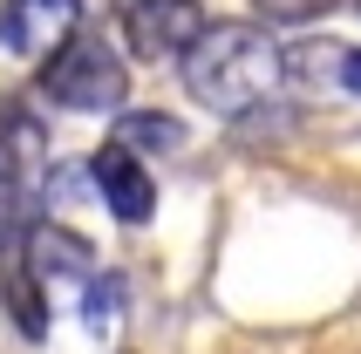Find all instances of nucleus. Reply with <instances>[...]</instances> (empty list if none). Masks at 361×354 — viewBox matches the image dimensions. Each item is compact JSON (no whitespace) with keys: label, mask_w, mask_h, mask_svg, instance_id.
I'll return each instance as SVG.
<instances>
[{"label":"nucleus","mask_w":361,"mask_h":354,"mask_svg":"<svg viewBox=\"0 0 361 354\" xmlns=\"http://www.w3.org/2000/svg\"><path fill=\"white\" fill-rule=\"evenodd\" d=\"M280 41L266 35L259 20H204V35L184 48V89L212 109V116H232V123H245V116H259L266 102L280 96V82H286V68H280Z\"/></svg>","instance_id":"f257e3e1"},{"label":"nucleus","mask_w":361,"mask_h":354,"mask_svg":"<svg viewBox=\"0 0 361 354\" xmlns=\"http://www.w3.org/2000/svg\"><path fill=\"white\" fill-rule=\"evenodd\" d=\"M35 82L55 109H75V116H123V96H130V68H123L116 41L89 35V28H75L61 48H48Z\"/></svg>","instance_id":"f03ea898"},{"label":"nucleus","mask_w":361,"mask_h":354,"mask_svg":"<svg viewBox=\"0 0 361 354\" xmlns=\"http://www.w3.org/2000/svg\"><path fill=\"white\" fill-rule=\"evenodd\" d=\"M204 35L198 0H130L123 7V41L137 61H184V48Z\"/></svg>","instance_id":"7ed1b4c3"},{"label":"nucleus","mask_w":361,"mask_h":354,"mask_svg":"<svg viewBox=\"0 0 361 354\" xmlns=\"http://www.w3.org/2000/svg\"><path fill=\"white\" fill-rule=\"evenodd\" d=\"M20 273L35 279L41 293H55V286H89L96 279V252H89V238L68 232V225H48V218H35L27 232H20Z\"/></svg>","instance_id":"20e7f679"},{"label":"nucleus","mask_w":361,"mask_h":354,"mask_svg":"<svg viewBox=\"0 0 361 354\" xmlns=\"http://www.w3.org/2000/svg\"><path fill=\"white\" fill-rule=\"evenodd\" d=\"M82 0H0V48L7 55H48L75 35Z\"/></svg>","instance_id":"39448f33"},{"label":"nucleus","mask_w":361,"mask_h":354,"mask_svg":"<svg viewBox=\"0 0 361 354\" xmlns=\"http://www.w3.org/2000/svg\"><path fill=\"white\" fill-rule=\"evenodd\" d=\"M89 177H96V197L109 205L116 225H150V212H157V184H150V171H143L130 150L102 143L96 157H89Z\"/></svg>","instance_id":"423d86ee"},{"label":"nucleus","mask_w":361,"mask_h":354,"mask_svg":"<svg viewBox=\"0 0 361 354\" xmlns=\"http://www.w3.org/2000/svg\"><path fill=\"white\" fill-rule=\"evenodd\" d=\"M116 150H130V157H171V150H184V123L171 116V109H123L116 116Z\"/></svg>","instance_id":"0eeeda50"},{"label":"nucleus","mask_w":361,"mask_h":354,"mask_svg":"<svg viewBox=\"0 0 361 354\" xmlns=\"http://www.w3.org/2000/svg\"><path fill=\"white\" fill-rule=\"evenodd\" d=\"M7 307H14V320H20V334H27V341L48 334V293H41L20 266H7Z\"/></svg>","instance_id":"6e6552de"},{"label":"nucleus","mask_w":361,"mask_h":354,"mask_svg":"<svg viewBox=\"0 0 361 354\" xmlns=\"http://www.w3.org/2000/svg\"><path fill=\"white\" fill-rule=\"evenodd\" d=\"M123 307V273H96L89 286H82V320H89V334H102L109 320H116Z\"/></svg>","instance_id":"1a4fd4ad"},{"label":"nucleus","mask_w":361,"mask_h":354,"mask_svg":"<svg viewBox=\"0 0 361 354\" xmlns=\"http://www.w3.org/2000/svg\"><path fill=\"white\" fill-rule=\"evenodd\" d=\"M280 68H300V82H341V48H293V55H280Z\"/></svg>","instance_id":"9d476101"},{"label":"nucleus","mask_w":361,"mask_h":354,"mask_svg":"<svg viewBox=\"0 0 361 354\" xmlns=\"http://www.w3.org/2000/svg\"><path fill=\"white\" fill-rule=\"evenodd\" d=\"M266 20H286V28H300V20H321V14H334L341 0H252Z\"/></svg>","instance_id":"9b49d317"},{"label":"nucleus","mask_w":361,"mask_h":354,"mask_svg":"<svg viewBox=\"0 0 361 354\" xmlns=\"http://www.w3.org/2000/svg\"><path fill=\"white\" fill-rule=\"evenodd\" d=\"M341 89H348V96H361V48H355V55H341Z\"/></svg>","instance_id":"f8f14e48"}]
</instances>
